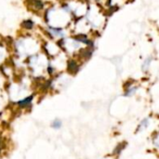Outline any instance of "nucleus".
<instances>
[{
	"label": "nucleus",
	"instance_id": "nucleus-1",
	"mask_svg": "<svg viewBox=\"0 0 159 159\" xmlns=\"http://www.w3.org/2000/svg\"><path fill=\"white\" fill-rule=\"evenodd\" d=\"M51 127L53 129H60L62 127V122L60 121V120H58V119H56V120H54V121L52 122V125H51Z\"/></svg>",
	"mask_w": 159,
	"mask_h": 159
},
{
	"label": "nucleus",
	"instance_id": "nucleus-2",
	"mask_svg": "<svg viewBox=\"0 0 159 159\" xmlns=\"http://www.w3.org/2000/svg\"><path fill=\"white\" fill-rule=\"evenodd\" d=\"M32 99H33V97H29V98H27V99H24L23 101H19V104H21V105H26L27 103H29V102L32 101Z\"/></svg>",
	"mask_w": 159,
	"mask_h": 159
}]
</instances>
